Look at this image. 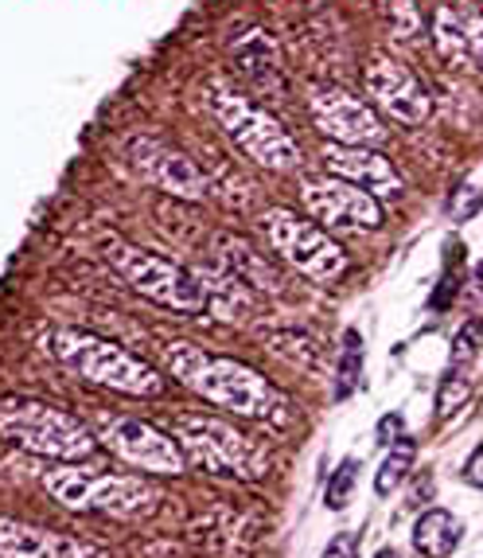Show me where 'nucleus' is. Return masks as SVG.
Returning a JSON list of instances; mask_svg holds the SVG:
<instances>
[{
    "label": "nucleus",
    "instance_id": "f257e3e1",
    "mask_svg": "<svg viewBox=\"0 0 483 558\" xmlns=\"http://www.w3.org/2000/svg\"><path fill=\"white\" fill-rule=\"evenodd\" d=\"M160 360H164L168 375L176 383H184L187 391H196L199 399L214 402V407L231 410L238 418L253 422H273L285 426L293 422V402L285 391H277L265 375H258L246 363L231 360V355L203 352L199 344H160Z\"/></svg>",
    "mask_w": 483,
    "mask_h": 558
},
{
    "label": "nucleus",
    "instance_id": "f03ea898",
    "mask_svg": "<svg viewBox=\"0 0 483 558\" xmlns=\"http://www.w3.org/2000/svg\"><path fill=\"white\" fill-rule=\"evenodd\" d=\"M47 348H51V355L63 363L66 372L94 383V387L137 395V399L164 391V375L157 367H149L140 355L125 352L113 340L83 332V328H59V332L47 336Z\"/></svg>",
    "mask_w": 483,
    "mask_h": 558
},
{
    "label": "nucleus",
    "instance_id": "7ed1b4c3",
    "mask_svg": "<svg viewBox=\"0 0 483 558\" xmlns=\"http://www.w3.org/2000/svg\"><path fill=\"white\" fill-rule=\"evenodd\" d=\"M44 488L71 512H98L113 520H145L160 508V488L145 476L125 473H86L71 461H59L44 473Z\"/></svg>",
    "mask_w": 483,
    "mask_h": 558
},
{
    "label": "nucleus",
    "instance_id": "20e7f679",
    "mask_svg": "<svg viewBox=\"0 0 483 558\" xmlns=\"http://www.w3.org/2000/svg\"><path fill=\"white\" fill-rule=\"evenodd\" d=\"M0 438L51 461H83L98 446L90 426L78 422L71 410L44 399H24V395L0 399Z\"/></svg>",
    "mask_w": 483,
    "mask_h": 558
},
{
    "label": "nucleus",
    "instance_id": "39448f33",
    "mask_svg": "<svg viewBox=\"0 0 483 558\" xmlns=\"http://www.w3.org/2000/svg\"><path fill=\"white\" fill-rule=\"evenodd\" d=\"M172 438L184 449L187 465L211 476H238V481H261L270 473L265 446L242 434L238 426L223 418H203V414H179L172 422Z\"/></svg>",
    "mask_w": 483,
    "mask_h": 558
},
{
    "label": "nucleus",
    "instance_id": "423d86ee",
    "mask_svg": "<svg viewBox=\"0 0 483 558\" xmlns=\"http://www.w3.org/2000/svg\"><path fill=\"white\" fill-rule=\"evenodd\" d=\"M102 254L113 270L129 281L140 298H149L152 305H164L172 313H203L207 308V289L179 262L145 251L137 242L117 239V234H106Z\"/></svg>",
    "mask_w": 483,
    "mask_h": 558
},
{
    "label": "nucleus",
    "instance_id": "0eeeda50",
    "mask_svg": "<svg viewBox=\"0 0 483 558\" xmlns=\"http://www.w3.org/2000/svg\"><path fill=\"white\" fill-rule=\"evenodd\" d=\"M207 110H211V118L223 125L226 137H231L253 165L270 168V172H293V168L300 165L297 141L288 137L285 125H281L273 113L246 102L242 94L226 90V86H211V90H207Z\"/></svg>",
    "mask_w": 483,
    "mask_h": 558
},
{
    "label": "nucleus",
    "instance_id": "6e6552de",
    "mask_svg": "<svg viewBox=\"0 0 483 558\" xmlns=\"http://www.w3.org/2000/svg\"><path fill=\"white\" fill-rule=\"evenodd\" d=\"M261 231L293 270L317 286H332L347 274V254L327 239V231H320L312 219H300L288 207H270L261 215Z\"/></svg>",
    "mask_w": 483,
    "mask_h": 558
},
{
    "label": "nucleus",
    "instance_id": "1a4fd4ad",
    "mask_svg": "<svg viewBox=\"0 0 483 558\" xmlns=\"http://www.w3.org/2000/svg\"><path fill=\"white\" fill-rule=\"evenodd\" d=\"M113 457H121L125 465L140 469V473H160V476H179L187 469V457L179 441L164 429H157L145 418H125V414H102L98 418V434Z\"/></svg>",
    "mask_w": 483,
    "mask_h": 558
},
{
    "label": "nucleus",
    "instance_id": "9d476101",
    "mask_svg": "<svg viewBox=\"0 0 483 558\" xmlns=\"http://www.w3.org/2000/svg\"><path fill=\"white\" fill-rule=\"evenodd\" d=\"M300 199H305L308 215L320 219L327 231L359 234V231H374V227H382L379 199H374L367 187L351 184V180L308 177L305 184H300Z\"/></svg>",
    "mask_w": 483,
    "mask_h": 558
},
{
    "label": "nucleus",
    "instance_id": "9b49d317",
    "mask_svg": "<svg viewBox=\"0 0 483 558\" xmlns=\"http://www.w3.org/2000/svg\"><path fill=\"white\" fill-rule=\"evenodd\" d=\"M125 157L140 172V180L152 187H160L164 196L187 199L199 204L207 196V177L191 165V157H184L179 149L164 145L157 137H129L125 141Z\"/></svg>",
    "mask_w": 483,
    "mask_h": 558
},
{
    "label": "nucleus",
    "instance_id": "f8f14e48",
    "mask_svg": "<svg viewBox=\"0 0 483 558\" xmlns=\"http://www.w3.org/2000/svg\"><path fill=\"white\" fill-rule=\"evenodd\" d=\"M367 94H371V102L379 106L386 118L401 121V125H421L429 121L433 113V98L429 90L421 86V78L413 71H406L401 63L394 59H371L367 66Z\"/></svg>",
    "mask_w": 483,
    "mask_h": 558
},
{
    "label": "nucleus",
    "instance_id": "ddd939ff",
    "mask_svg": "<svg viewBox=\"0 0 483 558\" xmlns=\"http://www.w3.org/2000/svg\"><path fill=\"white\" fill-rule=\"evenodd\" d=\"M308 106H312L317 130L327 133L335 145H379V141H386V125L379 121V113L351 94L317 90Z\"/></svg>",
    "mask_w": 483,
    "mask_h": 558
},
{
    "label": "nucleus",
    "instance_id": "4468645a",
    "mask_svg": "<svg viewBox=\"0 0 483 558\" xmlns=\"http://www.w3.org/2000/svg\"><path fill=\"white\" fill-rule=\"evenodd\" d=\"M0 558H110V550L75 539V535H59V531L0 515Z\"/></svg>",
    "mask_w": 483,
    "mask_h": 558
},
{
    "label": "nucleus",
    "instance_id": "2eb2a0df",
    "mask_svg": "<svg viewBox=\"0 0 483 558\" xmlns=\"http://www.w3.org/2000/svg\"><path fill=\"white\" fill-rule=\"evenodd\" d=\"M324 165L332 168L339 180H351V184L367 187V192H379V196H394L401 187L398 172L382 153H374L371 145H327Z\"/></svg>",
    "mask_w": 483,
    "mask_h": 558
},
{
    "label": "nucleus",
    "instance_id": "dca6fc26",
    "mask_svg": "<svg viewBox=\"0 0 483 558\" xmlns=\"http://www.w3.org/2000/svg\"><path fill=\"white\" fill-rule=\"evenodd\" d=\"M214 251H219V266L231 270L242 286L261 289V293H281V274L273 270L270 262L261 258L246 239H234V234H219L214 239Z\"/></svg>",
    "mask_w": 483,
    "mask_h": 558
},
{
    "label": "nucleus",
    "instance_id": "f3484780",
    "mask_svg": "<svg viewBox=\"0 0 483 558\" xmlns=\"http://www.w3.org/2000/svg\"><path fill=\"white\" fill-rule=\"evenodd\" d=\"M234 59H238V71L250 78L253 86L281 90V56H277V44H273L265 32H258V28L246 32V36L234 44Z\"/></svg>",
    "mask_w": 483,
    "mask_h": 558
},
{
    "label": "nucleus",
    "instance_id": "a211bd4d",
    "mask_svg": "<svg viewBox=\"0 0 483 558\" xmlns=\"http://www.w3.org/2000/svg\"><path fill=\"white\" fill-rule=\"evenodd\" d=\"M460 535H465V523L456 520L453 512H425L418 523H413V550L421 558H448L456 547H460Z\"/></svg>",
    "mask_w": 483,
    "mask_h": 558
},
{
    "label": "nucleus",
    "instance_id": "6ab92c4d",
    "mask_svg": "<svg viewBox=\"0 0 483 558\" xmlns=\"http://www.w3.org/2000/svg\"><path fill=\"white\" fill-rule=\"evenodd\" d=\"M199 286L207 289V305H214V313L226 320H238L250 313L253 298H250V286H242L231 270L219 266V274H196Z\"/></svg>",
    "mask_w": 483,
    "mask_h": 558
},
{
    "label": "nucleus",
    "instance_id": "aec40b11",
    "mask_svg": "<svg viewBox=\"0 0 483 558\" xmlns=\"http://www.w3.org/2000/svg\"><path fill=\"white\" fill-rule=\"evenodd\" d=\"M433 39H437L441 59H448V63H465L468 59V32H465V20L456 16V12H448V9L437 12Z\"/></svg>",
    "mask_w": 483,
    "mask_h": 558
},
{
    "label": "nucleus",
    "instance_id": "412c9836",
    "mask_svg": "<svg viewBox=\"0 0 483 558\" xmlns=\"http://www.w3.org/2000/svg\"><path fill=\"white\" fill-rule=\"evenodd\" d=\"M409 465H413V441H394V449L382 457L379 465V476H374V493L379 496H391L401 481L409 476Z\"/></svg>",
    "mask_w": 483,
    "mask_h": 558
},
{
    "label": "nucleus",
    "instance_id": "4be33fe9",
    "mask_svg": "<svg viewBox=\"0 0 483 558\" xmlns=\"http://www.w3.org/2000/svg\"><path fill=\"white\" fill-rule=\"evenodd\" d=\"M359 375H362V336L351 328L344 336V355H339V375H335V399H347L359 387Z\"/></svg>",
    "mask_w": 483,
    "mask_h": 558
},
{
    "label": "nucleus",
    "instance_id": "5701e85b",
    "mask_svg": "<svg viewBox=\"0 0 483 558\" xmlns=\"http://www.w3.org/2000/svg\"><path fill=\"white\" fill-rule=\"evenodd\" d=\"M355 476H359V465H355L351 457H347L344 465L335 469V476L327 481V508L332 512H344L347 504H351V493H355Z\"/></svg>",
    "mask_w": 483,
    "mask_h": 558
},
{
    "label": "nucleus",
    "instance_id": "b1692460",
    "mask_svg": "<svg viewBox=\"0 0 483 558\" xmlns=\"http://www.w3.org/2000/svg\"><path fill=\"white\" fill-rule=\"evenodd\" d=\"M468 395H472V387H468V379H460V375H453V379L441 383V391H437V418H453L456 410L465 407Z\"/></svg>",
    "mask_w": 483,
    "mask_h": 558
},
{
    "label": "nucleus",
    "instance_id": "393cba45",
    "mask_svg": "<svg viewBox=\"0 0 483 558\" xmlns=\"http://www.w3.org/2000/svg\"><path fill=\"white\" fill-rule=\"evenodd\" d=\"M305 344H312V340H308V332H297V328L273 336V348H277L281 355L297 360L300 367H317V352H305Z\"/></svg>",
    "mask_w": 483,
    "mask_h": 558
},
{
    "label": "nucleus",
    "instance_id": "a878e982",
    "mask_svg": "<svg viewBox=\"0 0 483 558\" xmlns=\"http://www.w3.org/2000/svg\"><path fill=\"white\" fill-rule=\"evenodd\" d=\"M480 328L475 325H468V328H460V336H456V344H453V367L456 372H465V367H472V360H475V352H480Z\"/></svg>",
    "mask_w": 483,
    "mask_h": 558
},
{
    "label": "nucleus",
    "instance_id": "bb28decb",
    "mask_svg": "<svg viewBox=\"0 0 483 558\" xmlns=\"http://www.w3.org/2000/svg\"><path fill=\"white\" fill-rule=\"evenodd\" d=\"M465 32H468V56L475 59V66H483V16H468Z\"/></svg>",
    "mask_w": 483,
    "mask_h": 558
},
{
    "label": "nucleus",
    "instance_id": "cd10ccee",
    "mask_svg": "<svg viewBox=\"0 0 483 558\" xmlns=\"http://www.w3.org/2000/svg\"><path fill=\"white\" fill-rule=\"evenodd\" d=\"M324 558H355V535H351V531H344V535H335V539L327 543Z\"/></svg>",
    "mask_w": 483,
    "mask_h": 558
},
{
    "label": "nucleus",
    "instance_id": "c85d7f7f",
    "mask_svg": "<svg viewBox=\"0 0 483 558\" xmlns=\"http://www.w3.org/2000/svg\"><path fill=\"white\" fill-rule=\"evenodd\" d=\"M379 441H382V446H394V441H401V418H398V414H386V418L379 422Z\"/></svg>",
    "mask_w": 483,
    "mask_h": 558
},
{
    "label": "nucleus",
    "instance_id": "c756f323",
    "mask_svg": "<svg viewBox=\"0 0 483 558\" xmlns=\"http://www.w3.org/2000/svg\"><path fill=\"white\" fill-rule=\"evenodd\" d=\"M465 476H468V484H475V488H483V446L475 449L472 457H468V465H465Z\"/></svg>",
    "mask_w": 483,
    "mask_h": 558
},
{
    "label": "nucleus",
    "instance_id": "7c9ffc66",
    "mask_svg": "<svg viewBox=\"0 0 483 558\" xmlns=\"http://www.w3.org/2000/svg\"><path fill=\"white\" fill-rule=\"evenodd\" d=\"M374 558H401V555H398V550H394V547H382V550H379V555H374Z\"/></svg>",
    "mask_w": 483,
    "mask_h": 558
}]
</instances>
